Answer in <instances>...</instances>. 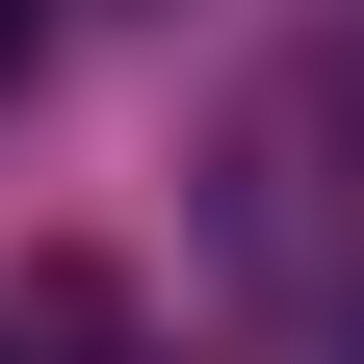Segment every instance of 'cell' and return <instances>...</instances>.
I'll list each match as a JSON object with an SVG mask.
<instances>
[{
	"label": "cell",
	"mask_w": 364,
	"mask_h": 364,
	"mask_svg": "<svg viewBox=\"0 0 364 364\" xmlns=\"http://www.w3.org/2000/svg\"><path fill=\"white\" fill-rule=\"evenodd\" d=\"M26 53H53V0H0V78H26Z\"/></svg>",
	"instance_id": "1"
}]
</instances>
